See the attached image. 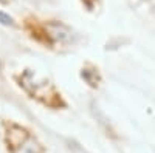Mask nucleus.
Segmentation results:
<instances>
[{
  "mask_svg": "<svg viewBox=\"0 0 155 153\" xmlns=\"http://www.w3.org/2000/svg\"><path fill=\"white\" fill-rule=\"evenodd\" d=\"M0 22H2L3 25H12V17H9L6 12L0 11Z\"/></svg>",
  "mask_w": 155,
  "mask_h": 153,
  "instance_id": "2",
  "label": "nucleus"
},
{
  "mask_svg": "<svg viewBox=\"0 0 155 153\" xmlns=\"http://www.w3.org/2000/svg\"><path fill=\"white\" fill-rule=\"evenodd\" d=\"M27 139H28V132L25 129H22V127H19V125H14V124H11L8 127L6 144H8L9 150H12L14 147H20Z\"/></svg>",
  "mask_w": 155,
  "mask_h": 153,
  "instance_id": "1",
  "label": "nucleus"
}]
</instances>
